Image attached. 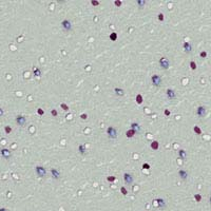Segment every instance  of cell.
Returning a JSON list of instances; mask_svg holds the SVG:
<instances>
[{"mask_svg": "<svg viewBox=\"0 0 211 211\" xmlns=\"http://www.w3.org/2000/svg\"><path fill=\"white\" fill-rule=\"evenodd\" d=\"M35 173H36V175L38 176V177H40V178H43V177H45L46 176V169L45 168V167H42V166H36L35 167Z\"/></svg>", "mask_w": 211, "mask_h": 211, "instance_id": "6da1fadb", "label": "cell"}, {"mask_svg": "<svg viewBox=\"0 0 211 211\" xmlns=\"http://www.w3.org/2000/svg\"><path fill=\"white\" fill-rule=\"evenodd\" d=\"M60 25H61V28L63 29V31H65V32H71L72 31V28H73L72 22H71L69 19H63V20L61 21Z\"/></svg>", "mask_w": 211, "mask_h": 211, "instance_id": "7a4b0ae2", "label": "cell"}, {"mask_svg": "<svg viewBox=\"0 0 211 211\" xmlns=\"http://www.w3.org/2000/svg\"><path fill=\"white\" fill-rule=\"evenodd\" d=\"M151 82L153 85H155V87H159V85H161V83H163V78H161V76H159L157 74H154L151 76Z\"/></svg>", "mask_w": 211, "mask_h": 211, "instance_id": "3957f363", "label": "cell"}, {"mask_svg": "<svg viewBox=\"0 0 211 211\" xmlns=\"http://www.w3.org/2000/svg\"><path fill=\"white\" fill-rule=\"evenodd\" d=\"M107 134H108V136H109V138H111V139L117 138V130L112 126L107 128Z\"/></svg>", "mask_w": 211, "mask_h": 211, "instance_id": "277c9868", "label": "cell"}, {"mask_svg": "<svg viewBox=\"0 0 211 211\" xmlns=\"http://www.w3.org/2000/svg\"><path fill=\"white\" fill-rule=\"evenodd\" d=\"M158 63H159V65H161V68L164 69V70H167V69H169V67H170V60L167 57H161Z\"/></svg>", "mask_w": 211, "mask_h": 211, "instance_id": "5b68a950", "label": "cell"}, {"mask_svg": "<svg viewBox=\"0 0 211 211\" xmlns=\"http://www.w3.org/2000/svg\"><path fill=\"white\" fill-rule=\"evenodd\" d=\"M15 121L19 127H24L26 125V118L23 115H17L15 118Z\"/></svg>", "mask_w": 211, "mask_h": 211, "instance_id": "8992f818", "label": "cell"}, {"mask_svg": "<svg viewBox=\"0 0 211 211\" xmlns=\"http://www.w3.org/2000/svg\"><path fill=\"white\" fill-rule=\"evenodd\" d=\"M206 114H207V110H206L205 107H203V106L197 107V109H196V115H197L200 118H204V117L206 116Z\"/></svg>", "mask_w": 211, "mask_h": 211, "instance_id": "52a82bcc", "label": "cell"}, {"mask_svg": "<svg viewBox=\"0 0 211 211\" xmlns=\"http://www.w3.org/2000/svg\"><path fill=\"white\" fill-rule=\"evenodd\" d=\"M134 178H133V175L129 172H125L124 173V181L126 185H131L133 183Z\"/></svg>", "mask_w": 211, "mask_h": 211, "instance_id": "ba28073f", "label": "cell"}, {"mask_svg": "<svg viewBox=\"0 0 211 211\" xmlns=\"http://www.w3.org/2000/svg\"><path fill=\"white\" fill-rule=\"evenodd\" d=\"M0 154H1V156L4 159H10L12 157V152L10 151L9 149H6V148L1 149V150H0Z\"/></svg>", "mask_w": 211, "mask_h": 211, "instance_id": "9c48e42d", "label": "cell"}, {"mask_svg": "<svg viewBox=\"0 0 211 211\" xmlns=\"http://www.w3.org/2000/svg\"><path fill=\"white\" fill-rule=\"evenodd\" d=\"M51 176L53 177V180H59L61 177V173L56 168H52L51 169Z\"/></svg>", "mask_w": 211, "mask_h": 211, "instance_id": "30bf717a", "label": "cell"}, {"mask_svg": "<svg viewBox=\"0 0 211 211\" xmlns=\"http://www.w3.org/2000/svg\"><path fill=\"white\" fill-rule=\"evenodd\" d=\"M166 96H167V98H168L169 100H172V99H174V98L176 97V93H175V91H174L173 89H167Z\"/></svg>", "mask_w": 211, "mask_h": 211, "instance_id": "8fae6325", "label": "cell"}, {"mask_svg": "<svg viewBox=\"0 0 211 211\" xmlns=\"http://www.w3.org/2000/svg\"><path fill=\"white\" fill-rule=\"evenodd\" d=\"M131 130L135 132V134H139L141 132V127L138 122H132L131 124Z\"/></svg>", "mask_w": 211, "mask_h": 211, "instance_id": "7c38bea8", "label": "cell"}, {"mask_svg": "<svg viewBox=\"0 0 211 211\" xmlns=\"http://www.w3.org/2000/svg\"><path fill=\"white\" fill-rule=\"evenodd\" d=\"M177 174H178V176L181 177V180H183V181H186L188 178V176H189L188 172L186 170H184V169H180L178 172H177Z\"/></svg>", "mask_w": 211, "mask_h": 211, "instance_id": "4fadbf2b", "label": "cell"}, {"mask_svg": "<svg viewBox=\"0 0 211 211\" xmlns=\"http://www.w3.org/2000/svg\"><path fill=\"white\" fill-rule=\"evenodd\" d=\"M183 48L184 50H185L186 53H191V51H192V45H191L189 41H185V42L183 43Z\"/></svg>", "mask_w": 211, "mask_h": 211, "instance_id": "5bb4252c", "label": "cell"}, {"mask_svg": "<svg viewBox=\"0 0 211 211\" xmlns=\"http://www.w3.org/2000/svg\"><path fill=\"white\" fill-rule=\"evenodd\" d=\"M155 202H157V205H158V207L161 208V209H164V208L166 207V205H167L166 201L164 200V198H156Z\"/></svg>", "mask_w": 211, "mask_h": 211, "instance_id": "9a60e30c", "label": "cell"}, {"mask_svg": "<svg viewBox=\"0 0 211 211\" xmlns=\"http://www.w3.org/2000/svg\"><path fill=\"white\" fill-rule=\"evenodd\" d=\"M178 156H180L181 159H183V161H186V159H187V156H188L187 151L184 150V149H181V150L178 151Z\"/></svg>", "mask_w": 211, "mask_h": 211, "instance_id": "2e32d148", "label": "cell"}, {"mask_svg": "<svg viewBox=\"0 0 211 211\" xmlns=\"http://www.w3.org/2000/svg\"><path fill=\"white\" fill-rule=\"evenodd\" d=\"M78 152H79L81 155H85V152H87V147H85V145H83V144L79 145V146H78Z\"/></svg>", "mask_w": 211, "mask_h": 211, "instance_id": "e0dca14e", "label": "cell"}, {"mask_svg": "<svg viewBox=\"0 0 211 211\" xmlns=\"http://www.w3.org/2000/svg\"><path fill=\"white\" fill-rule=\"evenodd\" d=\"M33 74H34V76H36V77H40L41 76V70L37 67H34L33 68Z\"/></svg>", "mask_w": 211, "mask_h": 211, "instance_id": "ac0fdd59", "label": "cell"}, {"mask_svg": "<svg viewBox=\"0 0 211 211\" xmlns=\"http://www.w3.org/2000/svg\"><path fill=\"white\" fill-rule=\"evenodd\" d=\"M114 92H115V94L118 95V96H124V95H125V91L122 90L121 88H115Z\"/></svg>", "mask_w": 211, "mask_h": 211, "instance_id": "d6986e66", "label": "cell"}, {"mask_svg": "<svg viewBox=\"0 0 211 211\" xmlns=\"http://www.w3.org/2000/svg\"><path fill=\"white\" fill-rule=\"evenodd\" d=\"M150 147H151L152 150H158V148H159V144H158V141H153L151 143Z\"/></svg>", "mask_w": 211, "mask_h": 211, "instance_id": "ffe728a7", "label": "cell"}, {"mask_svg": "<svg viewBox=\"0 0 211 211\" xmlns=\"http://www.w3.org/2000/svg\"><path fill=\"white\" fill-rule=\"evenodd\" d=\"M134 135H136V134H135V132H134L133 130H131V129H129L128 131L126 132V136L128 137V138H132V137H133Z\"/></svg>", "mask_w": 211, "mask_h": 211, "instance_id": "44dd1931", "label": "cell"}, {"mask_svg": "<svg viewBox=\"0 0 211 211\" xmlns=\"http://www.w3.org/2000/svg\"><path fill=\"white\" fill-rule=\"evenodd\" d=\"M117 38H118V34H117V33L113 32V33L110 34V40H112V41H116V40H117Z\"/></svg>", "mask_w": 211, "mask_h": 211, "instance_id": "7402d4cb", "label": "cell"}, {"mask_svg": "<svg viewBox=\"0 0 211 211\" xmlns=\"http://www.w3.org/2000/svg\"><path fill=\"white\" fill-rule=\"evenodd\" d=\"M136 4L138 5L139 9H144L145 4H146V1H145V0H137V1H136Z\"/></svg>", "mask_w": 211, "mask_h": 211, "instance_id": "603a6c76", "label": "cell"}, {"mask_svg": "<svg viewBox=\"0 0 211 211\" xmlns=\"http://www.w3.org/2000/svg\"><path fill=\"white\" fill-rule=\"evenodd\" d=\"M193 131H194L197 135H201V134H202V130H201V128L198 126H194V127H193Z\"/></svg>", "mask_w": 211, "mask_h": 211, "instance_id": "cb8c5ba5", "label": "cell"}, {"mask_svg": "<svg viewBox=\"0 0 211 211\" xmlns=\"http://www.w3.org/2000/svg\"><path fill=\"white\" fill-rule=\"evenodd\" d=\"M190 69H191V70H193V71L197 69V65H196L195 61H193V60L190 61Z\"/></svg>", "mask_w": 211, "mask_h": 211, "instance_id": "d4e9b609", "label": "cell"}, {"mask_svg": "<svg viewBox=\"0 0 211 211\" xmlns=\"http://www.w3.org/2000/svg\"><path fill=\"white\" fill-rule=\"evenodd\" d=\"M136 101L138 105H141V102H143V96H141V94H137L136 95Z\"/></svg>", "mask_w": 211, "mask_h": 211, "instance_id": "484cf974", "label": "cell"}, {"mask_svg": "<svg viewBox=\"0 0 211 211\" xmlns=\"http://www.w3.org/2000/svg\"><path fill=\"white\" fill-rule=\"evenodd\" d=\"M4 131H5V133H6V134H10V133L12 132V127L5 126V127H4Z\"/></svg>", "mask_w": 211, "mask_h": 211, "instance_id": "4316f807", "label": "cell"}, {"mask_svg": "<svg viewBox=\"0 0 211 211\" xmlns=\"http://www.w3.org/2000/svg\"><path fill=\"white\" fill-rule=\"evenodd\" d=\"M121 192L122 195H127V194H128V190L126 189V187H121Z\"/></svg>", "mask_w": 211, "mask_h": 211, "instance_id": "83f0119b", "label": "cell"}, {"mask_svg": "<svg viewBox=\"0 0 211 211\" xmlns=\"http://www.w3.org/2000/svg\"><path fill=\"white\" fill-rule=\"evenodd\" d=\"M194 200L197 203L201 202V201H202V195H201V194H194Z\"/></svg>", "mask_w": 211, "mask_h": 211, "instance_id": "f1b7e54d", "label": "cell"}, {"mask_svg": "<svg viewBox=\"0 0 211 211\" xmlns=\"http://www.w3.org/2000/svg\"><path fill=\"white\" fill-rule=\"evenodd\" d=\"M60 107H61V109H62L63 111H68V110H69V106L65 105V104H61Z\"/></svg>", "mask_w": 211, "mask_h": 211, "instance_id": "f546056e", "label": "cell"}, {"mask_svg": "<svg viewBox=\"0 0 211 211\" xmlns=\"http://www.w3.org/2000/svg\"><path fill=\"white\" fill-rule=\"evenodd\" d=\"M91 4H92L93 6H98L99 5V1H97V0H92V1H91Z\"/></svg>", "mask_w": 211, "mask_h": 211, "instance_id": "4dcf8cb0", "label": "cell"}, {"mask_svg": "<svg viewBox=\"0 0 211 211\" xmlns=\"http://www.w3.org/2000/svg\"><path fill=\"white\" fill-rule=\"evenodd\" d=\"M158 20L159 21H164V20H165V16H164L163 13H159L158 14Z\"/></svg>", "mask_w": 211, "mask_h": 211, "instance_id": "1f68e13d", "label": "cell"}, {"mask_svg": "<svg viewBox=\"0 0 211 211\" xmlns=\"http://www.w3.org/2000/svg\"><path fill=\"white\" fill-rule=\"evenodd\" d=\"M115 180H116V177H115V176H113V175L108 176V177H107V181H114Z\"/></svg>", "mask_w": 211, "mask_h": 211, "instance_id": "d6a6232c", "label": "cell"}, {"mask_svg": "<svg viewBox=\"0 0 211 211\" xmlns=\"http://www.w3.org/2000/svg\"><path fill=\"white\" fill-rule=\"evenodd\" d=\"M51 114H52V116H54V117H56V116L58 115L57 111H56V109H52V110H51Z\"/></svg>", "mask_w": 211, "mask_h": 211, "instance_id": "836d02e7", "label": "cell"}, {"mask_svg": "<svg viewBox=\"0 0 211 211\" xmlns=\"http://www.w3.org/2000/svg\"><path fill=\"white\" fill-rule=\"evenodd\" d=\"M200 56L202 58H206V57H207V52H206V51H203V52L200 53Z\"/></svg>", "mask_w": 211, "mask_h": 211, "instance_id": "e575fe53", "label": "cell"}, {"mask_svg": "<svg viewBox=\"0 0 211 211\" xmlns=\"http://www.w3.org/2000/svg\"><path fill=\"white\" fill-rule=\"evenodd\" d=\"M37 113H38L39 115H43V114H45V111H43V109L39 108V109H37Z\"/></svg>", "mask_w": 211, "mask_h": 211, "instance_id": "d590c367", "label": "cell"}, {"mask_svg": "<svg viewBox=\"0 0 211 211\" xmlns=\"http://www.w3.org/2000/svg\"><path fill=\"white\" fill-rule=\"evenodd\" d=\"M143 169H146V170H149V169H150V165H149V164H146V163H145L144 165H143Z\"/></svg>", "mask_w": 211, "mask_h": 211, "instance_id": "8d00e7d4", "label": "cell"}, {"mask_svg": "<svg viewBox=\"0 0 211 211\" xmlns=\"http://www.w3.org/2000/svg\"><path fill=\"white\" fill-rule=\"evenodd\" d=\"M121 3H122V2L121 1V0H116V1L114 2V4H115L116 6H121Z\"/></svg>", "mask_w": 211, "mask_h": 211, "instance_id": "74e56055", "label": "cell"}, {"mask_svg": "<svg viewBox=\"0 0 211 211\" xmlns=\"http://www.w3.org/2000/svg\"><path fill=\"white\" fill-rule=\"evenodd\" d=\"M80 118H81V119H83V121H85V119H87V118H88V114H85V113H82L81 115H80Z\"/></svg>", "mask_w": 211, "mask_h": 211, "instance_id": "f35d334b", "label": "cell"}, {"mask_svg": "<svg viewBox=\"0 0 211 211\" xmlns=\"http://www.w3.org/2000/svg\"><path fill=\"white\" fill-rule=\"evenodd\" d=\"M164 113H165V115L166 116H170V111H169V110H165V112H164Z\"/></svg>", "mask_w": 211, "mask_h": 211, "instance_id": "ab89813d", "label": "cell"}, {"mask_svg": "<svg viewBox=\"0 0 211 211\" xmlns=\"http://www.w3.org/2000/svg\"><path fill=\"white\" fill-rule=\"evenodd\" d=\"M4 115V111H3V109H1L0 108V117H2Z\"/></svg>", "mask_w": 211, "mask_h": 211, "instance_id": "60d3db41", "label": "cell"}, {"mask_svg": "<svg viewBox=\"0 0 211 211\" xmlns=\"http://www.w3.org/2000/svg\"><path fill=\"white\" fill-rule=\"evenodd\" d=\"M0 211H9L6 208H0Z\"/></svg>", "mask_w": 211, "mask_h": 211, "instance_id": "b9f144b4", "label": "cell"}]
</instances>
